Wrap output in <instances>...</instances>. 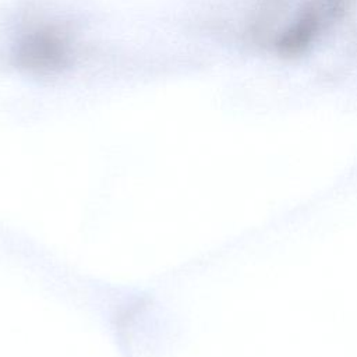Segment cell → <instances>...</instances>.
I'll use <instances>...</instances> for the list:
<instances>
[{"instance_id": "1", "label": "cell", "mask_w": 357, "mask_h": 357, "mask_svg": "<svg viewBox=\"0 0 357 357\" xmlns=\"http://www.w3.org/2000/svg\"><path fill=\"white\" fill-rule=\"evenodd\" d=\"M63 54V45H60V42L56 38L38 35L31 38L29 42H26L25 53L22 57L38 66H54L57 61L61 60Z\"/></svg>"}]
</instances>
